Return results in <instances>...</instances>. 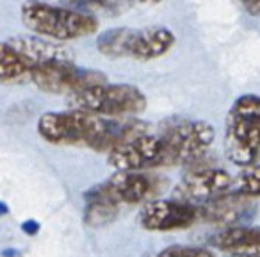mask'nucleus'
<instances>
[{
    "instance_id": "1",
    "label": "nucleus",
    "mask_w": 260,
    "mask_h": 257,
    "mask_svg": "<svg viewBox=\"0 0 260 257\" xmlns=\"http://www.w3.org/2000/svg\"><path fill=\"white\" fill-rule=\"evenodd\" d=\"M38 132L50 145H84L109 152L130 139L148 134L145 123L114 122L77 109L41 115Z\"/></svg>"
},
{
    "instance_id": "2",
    "label": "nucleus",
    "mask_w": 260,
    "mask_h": 257,
    "mask_svg": "<svg viewBox=\"0 0 260 257\" xmlns=\"http://www.w3.org/2000/svg\"><path fill=\"white\" fill-rule=\"evenodd\" d=\"M73 61L70 48L40 36H13L0 41V84H23L48 63Z\"/></svg>"
},
{
    "instance_id": "3",
    "label": "nucleus",
    "mask_w": 260,
    "mask_h": 257,
    "mask_svg": "<svg viewBox=\"0 0 260 257\" xmlns=\"http://www.w3.org/2000/svg\"><path fill=\"white\" fill-rule=\"evenodd\" d=\"M224 154L235 166H253L260 154V97L242 95L224 123Z\"/></svg>"
},
{
    "instance_id": "4",
    "label": "nucleus",
    "mask_w": 260,
    "mask_h": 257,
    "mask_svg": "<svg viewBox=\"0 0 260 257\" xmlns=\"http://www.w3.org/2000/svg\"><path fill=\"white\" fill-rule=\"evenodd\" d=\"M22 22L34 36L57 41L79 40L98 31V18L91 13L43 2L22 4Z\"/></svg>"
},
{
    "instance_id": "5",
    "label": "nucleus",
    "mask_w": 260,
    "mask_h": 257,
    "mask_svg": "<svg viewBox=\"0 0 260 257\" xmlns=\"http://www.w3.org/2000/svg\"><path fill=\"white\" fill-rule=\"evenodd\" d=\"M175 41L177 38L168 27H118L102 33L96 40V48L105 58L111 59L132 58L138 61H152L166 54Z\"/></svg>"
},
{
    "instance_id": "6",
    "label": "nucleus",
    "mask_w": 260,
    "mask_h": 257,
    "mask_svg": "<svg viewBox=\"0 0 260 257\" xmlns=\"http://www.w3.org/2000/svg\"><path fill=\"white\" fill-rule=\"evenodd\" d=\"M70 109L102 118L134 116L146 109V95L134 84H100L70 97Z\"/></svg>"
},
{
    "instance_id": "7",
    "label": "nucleus",
    "mask_w": 260,
    "mask_h": 257,
    "mask_svg": "<svg viewBox=\"0 0 260 257\" xmlns=\"http://www.w3.org/2000/svg\"><path fill=\"white\" fill-rule=\"evenodd\" d=\"M166 147L168 164H182L196 161L210 149L214 129L202 120H171L160 132Z\"/></svg>"
},
{
    "instance_id": "8",
    "label": "nucleus",
    "mask_w": 260,
    "mask_h": 257,
    "mask_svg": "<svg viewBox=\"0 0 260 257\" xmlns=\"http://www.w3.org/2000/svg\"><path fill=\"white\" fill-rule=\"evenodd\" d=\"M30 82L47 93H68L72 97V95L105 84L107 77L100 70L80 68L73 61H57L48 63L36 70Z\"/></svg>"
},
{
    "instance_id": "9",
    "label": "nucleus",
    "mask_w": 260,
    "mask_h": 257,
    "mask_svg": "<svg viewBox=\"0 0 260 257\" xmlns=\"http://www.w3.org/2000/svg\"><path fill=\"white\" fill-rule=\"evenodd\" d=\"M109 164L116 172H143L168 164L166 147L160 136L143 134L109 152Z\"/></svg>"
},
{
    "instance_id": "10",
    "label": "nucleus",
    "mask_w": 260,
    "mask_h": 257,
    "mask_svg": "<svg viewBox=\"0 0 260 257\" xmlns=\"http://www.w3.org/2000/svg\"><path fill=\"white\" fill-rule=\"evenodd\" d=\"M234 177L221 168H200L184 175L175 189V198L200 207L232 191Z\"/></svg>"
},
{
    "instance_id": "11",
    "label": "nucleus",
    "mask_w": 260,
    "mask_h": 257,
    "mask_svg": "<svg viewBox=\"0 0 260 257\" xmlns=\"http://www.w3.org/2000/svg\"><path fill=\"white\" fill-rule=\"evenodd\" d=\"M200 220V207L178 198L150 200L141 211L143 229L152 232H170L187 229Z\"/></svg>"
},
{
    "instance_id": "12",
    "label": "nucleus",
    "mask_w": 260,
    "mask_h": 257,
    "mask_svg": "<svg viewBox=\"0 0 260 257\" xmlns=\"http://www.w3.org/2000/svg\"><path fill=\"white\" fill-rule=\"evenodd\" d=\"M98 188L112 204L121 207L145 202L153 193L155 182L145 172H116Z\"/></svg>"
},
{
    "instance_id": "13",
    "label": "nucleus",
    "mask_w": 260,
    "mask_h": 257,
    "mask_svg": "<svg viewBox=\"0 0 260 257\" xmlns=\"http://www.w3.org/2000/svg\"><path fill=\"white\" fill-rule=\"evenodd\" d=\"M248 211L249 198L230 191L205 206H200V218H205L212 223H223L226 227H232V223L242 220Z\"/></svg>"
},
{
    "instance_id": "14",
    "label": "nucleus",
    "mask_w": 260,
    "mask_h": 257,
    "mask_svg": "<svg viewBox=\"0 0 260 257\" xmlns=\"http://www.w3.org/2000/svg\"><path fill=\"white\" fill-rule=\"evenodd\" d=\"M210 245L224 252H251L260 250V227H224L210 238Z\"/></svg>"
},
{
    "instance_id": "15",
    "label": "nucleus",
    "mask_w": 260,
    "mask_h": 257,
    "mask_svg": "<svg viewBox=\"0 0 260 257\" xmlns=\"http://www.w3.org/2000/svg\"><path fill=\"white\" fill-rule=\"evenodd\" d=\"M119 207L112 204L98 186L86 193V209H84V220L89 227L98 229L111 223L118 214Z\"/></svg>"
},
{
    "instance_id": "16",
    "label": "nucleus",
    "mask_w": 260,
    "mask_h": 257,
    "mask_svg": "<svg viewBox=\"0 0 260 257\" xmlns=\"http://www.w3.org/2000/svg\"><path fill=\"white\" fill-rule=\"evenodd\" d=\"M232 191L246 198H256L260 196V164L248 166L234 179Z\"/></svg>"
},
{
    "instance_id": "17",
    "label": "nucleus",
    "mask_w": 260,
    "mask_h": 257,
    "mask_svg": "<svg viewBox=\"0 0 260 257\" xmlns=\"http://www.w3.org/2000/svg\"><path fill=\"white\" fill-rule=\"evenodd\" d=\"M157 257H216L212 250L205 246H184V245H173L168 248L160 250Z\"/></svg>"
},
{
    "instance_id": "18",
    "label": "nucleus",
    "mask_w": 260,
    "mask_h": 257,
    "mask_svg": "<svg viewBox=\"0 0 260 257\" xmlns=\"http://www.w3.org/2000/svg\"><path fill=\"white\" fill-rule=\"evenodd\" d=\"M242 8H244L251 16H260V0H255V2H244Z\"/></svg>"
},
{
    "instance_id": "19",
    "label": "nucleus",
    "mask_w": 260,
    "mask_h": 257,
    "mask_svg": "<svg viewBox=\"0 0 260 257\" xmlns=\"http://www.w3.org/2000/svg\"><path fill=\"white\" fill-rule=\"evenodd\" d=\"M230 257H260V250H251V252H237V253H232Z\"/></svg>"
}]
</instances>
